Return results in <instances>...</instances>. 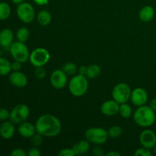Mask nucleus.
Here are the masks:
<instances>
[{
    "instance_id": "nucleus-1",
    "label": "nucleus",
    "mask_w": 156,
    "mask_h": 156,
    "mask_svg": "<svg viewBox=\"0 0 156 156\" xmlns=\"http://www.w3.org/2000/svg\"><path fill=\"white\" fill-rule=\"evenodd\" d=\"M35 127L37 133L43 136L53 137L60 133L62 124L56 117L50 114H45L37 119Z\"/></svg>"
},
{
    "instance_id": "nucleus-2",
    "label": "nucleus",
    "mask_w": 156,
    "mask_h": 156,
    "mask_svg": "<svg viewBox=\"0 0 156 156\" xmlns=\"http://www.w3.org/2000/svg\"><path fill=\"white\" fill-rule=\"evenodd\" d=\"M133 120L135 123L141 127H150L156 120L155 111L146 105L138 107L133 113Z\"/></svg>"
},
{
    "instance_id": "nucleus-3",
    "label": "nucleus",
    "mask_w": 156,
    "mask_h": 156,
    "mask_svg": "<svg viewBox=\"0 0 156 156\" xmlns=\"http://www.w3.org/2000/svg\"><path fill=\"white\" fill-rule=\"evenodd\" d=\"M88 82L87 77L82 75L73 76L69 83V92L75 97H82L88 91Z\"/></svg>"
},
{
    "instance_id": "nucleus-4",
    "label": "nucleus",
    "mask_w": 156,
    "mask_h": 156,
    "mask_svg": "<svg viewBox=\"0 0 156 156\" xmlns=\"http://www.w3.org/2000/svg\"><path fill=\"white\" fill-rule=\"evenodd\" d=\"M85 136L90 143L98 145H102L105 143L109 137L108 131L100 127L89 128L85 132Z\"/></svg>"
},
{
    "instance_id": "nucleus-5",
    "label": "nucleus",
    "mask_w": 156,
    "mask_h": 156,
    "mask_svg": "<svg viewBox=\"0 0 156 156\" xmlns=\"http://www.w3.org/2000/svg\"><path fill=\"white\" fill-rule=\"evenodd\" d=\"M9 51L13 59L21 63L25 62L30 57V53L27 46L24 43L20 41L13 43L9 48Z\"/></svg>"
},
{
    "instance_id": "nucleus-6",
    "label": "nucleus",
    "mask_w": 156,
    "mask_h": 156,
    "mask_svg": "<svg viewBox=\"0 0 156 156\" xmlns=\"http://www.w3.org/2000/svg\"><path fill=\"white\" fill-rule=\"evenodd\" d=\"M131 88L129 85L124 82L118 83L114 86L112 91V97L114 101L120 104L126 103L130 99Z\"/></svg>"
},
{
    "instance_id": "nucleus-7",
    "label": "nucleus",
    "mask_w": 156,
    "mask_h": 156,
    "mask_svg": "<svg viewBox=\"0 0 156 156\" xmlns=\"http://www.w3.org/2000/svg\"><path fill=\"white\" fill-rule=\"evenodd\" d=\"M50 59V54L47 50L44 48H37L30 53V62L34 67L44 66L49 62Z\"/></svg>"
},
{
    "instance_id": "nucleus-8",
    "label": "nucleus",
    "mask_w": 156,
    "mask_h": 156,
    "mask_svg": "<svg viewBox=\"0 0 156 156\" xmlns=\"http://www.w3.org/2000/svg\"><path fill=\"white\" fill-rule=\"evenodd\" d=\"M16 13L18 18L24 23L28 24L32 22L35 18V11L33 6L28 2H23L18 5Z\"/></svg>"
},
{
    "instance_id": "nucleus-9",
    "label": "nucleus",
    "mask_w": 156,
    "mask_h": 156,
    "mask_svg": "<svg viewBox=\"0 0 156 156\" xmlns=\"http://www.w3.org/2000/svg\"><path fill=\"white\" fill-rule=\"evenodd\" d=\"M30 109L24 104L16 105L10 112V120L15 124H20L25 121L29 117Z\"/></svg>"
},
{
    "instance_id": "nucleus-10",
    "label": "nucleus",
    "mask_w": 156,
    "mask_h": 156,
    "mask_svg": "<svg viewBox=\"0 0 156 156\" xmlns=\"http://www.w3.org/2000/svg\"><path fill=\"white\" fill-rule=\"evenodd\" d=\"M50 83L53 88L62 89L67 84V75L63 70L56 69L50 76Z\"/></svg>"
},
{
    "instance_id": "nucleus-11",
    "label": "nucleus",
    "mask_w": 156,
    "mask_h": 156,
    "mask_svg": "<svg viewBox=\"0 0 156 156\" xmlns=\"http://www.w3.org/2000/svg\"><path fill=\"white\" fill-rule=\"evenodd\" d=\"M130 100L135 106L140 107L146 105L148 101V94L146 90L143 88H136L132 91Z\"/></svg>"
},
{
    "instance_id": "nucleus-12",
    "label": "nucleus",
    "mask_w": 156,
    "mask_h": 156,
    "mask_svg": "<svg viewBox=\"0 0 156 156\" xmlns=\"http://www.w3.org/2000/svg\"><path fill=\"white\" fill-rule=\"evenodd\" d=\"M140 142L143 147L153 149L156 145V134L151 129H145L140 133Z\"/></svg>"
},
{
    "instance_id": "nucleus-13",
    "label": "nucleus",
    "mask_w": 156,
    "mask_h": 156,
    "mask_svg": "<svg viewBox=\"0 0 156 156\" xmlns=\"http://www.w3.org/2000/svg\"><path fill=\"white\" fill-rule=\"evenodd\" d=\"M120 104L117 103L116 101L108 100L104 102L101 106V112L102 114L108 117H112L119 113Z\"/></svg>"
},
{
    "instance_id": "nucleus-14",
    "label": "nucleus",
    "mask_w": 156,
    "mask_h": 156,
    "mask_svg": "<svg viewBox=\"0 0 156 156\" xmlns=\"http://www.w3.org/2000/svg\"><path fill=\"white\" fill-rule=\"evenodd\" d=\"M9 82L16 88H24L27 84V78L20 71H13L9 76Z\"/></svg>"
},
{
    "instance_id": "nucleus-15",
    "label": "nucleus",
    "mask_w": 156,
    "mask_h": 156,
    "mask_svg": "<svg viewBox=\"0 0 156 156\" xmlns=\"http://www.w3.org/2000/svg\"><path fill=\"white\" fill-rule=\"evenodd\" d=\"M14 34L11 29L5 28L0 31V47L8 50L13 44Z\"/></svg>"
},
{
    "instance_id": "nucleus-16",
    "label": "nucleus",
    "mask_w": 156,
    "mask_h": 156,
    "mask_svg": "<svg viewBox=\"0 0 156 156\" xmlns=\"http://www.w3.org/2000/svg\"><path fill=\"white\" fill-rule=\"evenodd\" d=\"M15 129L12 121H3L0 125V136L5 140H10L15 135Z\"/></svg>"
},
{
    "instance_id": "nucleus-17",
    "label": "nucleus",
    "mask_w": 156,
    "mask_h": 156,
    "mask_svg": "<svg viewBox=\"0 0 156 156\" xmlns=\"http://www.w3.org/2000/svg\"><path fill=\"white\" fill-rule=\"evenodd\" d=\"M18 133L24 138H31L37 133L35 125L28 122H23L18 126Z\"/></svg>"
},
{
    "instance_id": "nucleus-18",
    "label": "nucleus",
    "mask_w": 156,
    "mask_h": 156,
    "mask_svg": "<svg viewBox=\"0 0 156 156\" xmlns=\"http://www.w3.org/2000/svg\"><path fill=\"white\" fill-rule=\"evenodd\" d=\"M155 9L150 5H146L141 9L139 12V18L143 22H149L155 17Z\"/></svg>"
},
{
    "instance_id": "nucleus-19",
    "label": "nucleus",
    "mask_w": 156,
    "mask_h": 156,
    "mask_svg": "<svg viewBox=\"0 0 156 156\" xmlns=\"http://www.w3.org/2000/svg\"><path fill=\"white\" fill-rule=\"evenodd\" d=\"M37 20L41 25L47 26L51 22V14L47 10H41L37 15Z\"/></svg>"
},
{
    "instance_id": "nucleus-20",
    "label": "nucleus",
    "mask_w": 156,
    "mask_h": 156,
    "mask_svg": "<svg viewBox=\"0 0 156 156\" xmlns=\"http://www.w3.org/2000/svg\"><path fill=\"white\" fill-rule=\"evenodd\" d=\"M101 73V67L96 64H92V65H90L88 66L86 77L88 79H94L100 76Z\"/></svg>"
},
{
    "instance_id": "nucleus-21",
    "label": "nucleus",
    "mask_w": 156,
    "mask_h": 156,
    "mask_svg": "<svg viewBox=\"0 0 156 156\" xmlns=\"http://www.w3.org/2000/svg\"><path fill=\"white\" fill-rule=\"evenodd\" d=\"M12 71V63L5 58L0 56V76H6Z\"/></svg>"
},
{
    "instance_id": "nucleus-22",
    "label": "nucleus",
    "mask_w": 156,
    "mask_h": 156,
    "mask_svg": "<svg viewBox=\"0 0 156 156\" xmlns=\"http://www.w3.org/2000/svg\"><path fill=\"white\" fill-rule=\"evenodd\" d=\"M12 10L8 3L0 2V21H4L10 17Z\"/></svg>"
},
{
    "instance_id": "nucleus-23",
    "label": "nucleus",
    "mask_w": 156,
    "mask_h": 156,
    "mask_svg": "<svg viewBox=\"0 0 156 156\" xmlns=\"http://www.w3.org/2000/svg\"><path fill=\"white\" fill-rule=\"evenodd\" d=\"M119 114L123 118H129L133 114V109L127 103H123L120 105L119 108Z\"/></svg>"
},
{
    "instance_id": "nucleus-24",
    "label": "nucleus",
    "mask_w": 156,
    "mask_h": 156,
    "mask_svg": "<svg viewBox=\"0 0 156 156\" xmlns=\"http://www.w3.org/2000/svg\"><path fill=\"white\" fill-rule=\"evenodd\" d=\"M30 37V31L26 27H21L16 32V38L18 41L25 43Z\"/></svg>"
},
{
    "instance_id": "nucleus-25",
    "label": "nucleus",
    "mask_w": 156,
    "mask_h": 156,
    "mask_svg": "<svg viewBox=\"0 0 156 156\" xmlns=\"http://www.w3.org/2000/svg\"><path fill=\"white\" fill-rule=\"evenodd\" d=\"M123 133V129L119 126H112L108 129V136L112 139L118 138Z\"/></svg>"
},
{
    "instance_id": "nucleus-26",
    "label": "nucleus",
    "mask_w": 156,
    "mask_h": 156,
    "mask_svg": "<svg viewBox=\"0 0 156 156\" xmlns=\"http://www.w3.org/2000/svg\"><path fill=\"white\" fill-rule=\"evenodd\" d=\"M62 69L66 73V75L73 76V75H75L76 73L78 70V67L73 62H67V63L64 64Z\"/></svg>"
},
{
    "instance_id": "nucleus-27",
    "label": "nucleus",
    "mask_w": 156,
    "mask_h": 156,
    "mask_svg": "<svg viewBox=\"0 0 156 156\" xmlns=\"http://www.w3.org/2000/svg\"><path fill=\"white\" fill-rule=\"evenodd\" d=\"M79 149V152L80 155L88 153L90 149V142L88 140H81L80 142L77 143Z\"/></svg>"
},
{
    "instance_id": "nucleus-28",
    "label": "nucleus",
    "mask_w": 156,
    "mask_h": 156,
    "mask_svg": "<svg viewBox=\"0 0 156 156\" xmlns=\"http://www.w3.org/2000/svg\"><path fill=\"white\" fill-rule=\"evenodd\" d=\"M31 143L34 147H39L41 146L43 143V136L39 133H35L31 137Z\"/></svg>"
},
{
    "instance_id": "nucleus-29",
    "label": "nucleus",
    "mask_w": 156,
    "mask_h": 156,
    "mask_svg": "<svg viewBox=\"0 0 156 156\" xmlns=\"http://www.w3.org/2000/svg\"><path fill=\"white\" fill-rule=\"evenodd\" d=\"M135 156H152V152L147 148L142 147L137 149L134 153Z\"/></svg>"
},
{
    "instance_id": "nucleus-30",
    "label": "nucleus",
    "mask_w": 156,
    "mask_h": 156,
    "mask_svg": "<svg viewBox=\"0 0 156 156\" xmlns=\"http://www.w3.org/2000/svg\"><path fill=\"white\" fill-rule=\"evenodd\" d=\"M10 119V112L6 108H0V121H5Z\"/></svg>"
},
{
    "instance_id": "nucleus-31",
    "label": "nucleus",
    "mask_w": 156,
    "mask_h": 156,
    "mask_svg": "<svg viewBox=\"0 0 156 156\" xmlns=\"http://www.w3.org/2000/svg\"><path fill=\"white\" fill-rule=\"evenodd\" d=\"M35 76L37 79H44L46 76V71L43 66L40 67H36V69H35Z\"/></svg>"
},
{
    "instance_id": "nucleus-32",
    "label": "nucleus",
    "mask_w": 156,
    "mask_h": 156,
    "mask_svg": "<svg viewBox=\"0 0 156 156\" xmlns=\"http://www.w3.org/2000/svg\"><path fill=\"white\" fill-rule=\"evenodd\" d=\"M58 155L59 156H75L74 151H73V149H69V148H66V149H63L61 151H59V152L58 153Z\"/></svg>"
},
{
    "instance_id": "nucleus-33",
    "label": "nucleus",
    "mask_w": 156,
    "mask_h": 156,
    "mask_svg": "<svg viewBox=\"0 0 156 156\" xmlns=\"http://www.w3.org/2000/svg\"><path fill=\"white\" fill-rule=\"evenodd\" d=\"M27 154L22 149H15L12 152V156H27Z\"/></svg>"
},
{
    "instance_id": "nucleus-34",
    "label": "nucleus",
    "mask_w": 156,
    "mask_h": 156,
    "mask_svg": "<svg viewBox=\"0 0 156 156\" xmlns=\"http://www.w3.org/2000/svg\"><path fill=\"white\" fill-rule=\"evenodd\" d=\"M92 153H93V155H95V156L105 155V152H104L103 149H102L101 148L98 147V146H97V147H94V149H93Z\"/></svg>"
},
{
    "instance_id": "nucleus-35",
    "label": "nucleus",
    "mask_w": 156,
    "mask_h": 156,
    "mask_svg": "<svg viewBox=\"0 0 156 156\" xmlns=\"http://www.w3.org/2000/svg\"><path fill=\"white\" fill-rule=\"evenodd\" d=\"M27 155L29 156H40L41 155V152L37 149V147H34L28 151Z\"/></svg>"
},
{
    "instance_id": "nucleus-36",
    "label": "nucleus",
    "mask_w": 156,
    "mask_h": 156,
    "mask_svg": "<svg viewBox=\"0 0 156 156\" xmlns=\"http://www.w3.org/2000/svg\"><path fill=\"white\" fill-rule=\"evenodd\" d=\"M21 69V62L15 60L12 63V70L13 71H20Z\"/></svg>"
},
{
    "instance_id": "nucleus-37",
    "label": "nucleus",
    "mask_w": 156,
    "mask_h": 156,
    "mask_svg": "<svg viewBox=\"0 0 156 156\" xmlns=\"http://www.w3.org/2000/svg\"><path fill=\"white\" fill-rule=\"evenodd\" d=\"M87 69H88V67L85 66H82L79 68V73L80 75H82V76H86L87 73Z\"/></svg>"
},
{
    "instance_id": "nucleus-38",
    "label": "nucleus",
    "mask_w": 156,
    "mask_h": 156,
    "mask_svg": "<svg viewBox=\"0 0 156 156\" xmlns=\"http://www.w3.org/2000/svg\"><path fill=\"white\" fill-rule=\"evenodd\" d=\"M38 5H46L49 3V0H33Z\"/></svg>"
},
{
    "instance_id": "nucleus-39",
    "label": "nucleus",
    "mask_w": 156,
    "mask_h": 156,
    "mask_svg": "<svg viewBox=\"0 0 156 156\" xmlns=\"http://www.w3.org/2000/svg\"><path fill=\"white\" fill-rule=\"evenodd\" d=\"M149 106L154 111H156V98H153L150 101Z\"/></svg>"
},
{
    "instance_id": "nucleus-40",
    "label": "nucleus",
    "mask_w": 156,
    "mask_h": 156,
    "mask_svg": "<svg viewBox=\"0 0 156 156\" xmlns=\"http://www.w3.org/2000/svg\"><path fill=\"white\" fill-rule=\"evenodd\" d=\"M106 156H120V154L117 152H114V151H111V152H108L105 154Z\"/></svg>"
},
{
    "instance_id": "nucleus-41",
    "label": "nucleus",
    "mask_w": 156,
    "mask_h": 156,
    "mask_svg": "<svg viewBox=\"0 0 156 156\" xmlns=\"http://www.w3.org/2000/svg\"><path fill=\"white\" fill-rule=\"evenodd\" d=\"M12 2L14 3V4L19 5L21 4V3H22L23 2H24V0H12Z\"/></svg>"
},
{
    "instance_id": "nucleus-42",
    "label": "nucleus",
    "mask_w": 156,
    "mask_h": 156,
    "mask_svg": "<svg viewBox=\"0 0 156 156\" xmlns=\"http://www.w3.org/2000/svg\"><path fill=\"white\" fill-rule=\"evenodd\" d=\"M153 149H154V153L156 155V145L155 146H154V148H153Z\"/></svg>"
},
{
    "instance_id": "nucleus-43",
    "label": "nucleus",
    "mask_w": 156,
    "mask_h": 156,
    "mask_svg": "<svg viewBox=\"0 0 156 156\" xmlns=\"http://www.w3.org/2000/svg\"><path fill=\"white\" fill-rule=\"evenodd\" d=\"M2 1V0H0V2H1Z\"/></svg>"
}]
</instances>
